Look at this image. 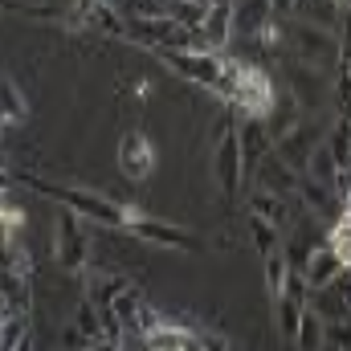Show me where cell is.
<instances>
[{
  "label": "cell",
  "mask_w": 351,
  "mask_h": 351,
  "mask_svg": "<svg viewBox=\"0 0 351 351\" xmlns=\"http://www.w3.org/2000/svg\"><path fill=\"white\" fill-rule=\"evenodd\" d=\"M8 315H16V311H12V306H8V298H4V290H0V323H4V319H8Z\"/></svg>",
  "instance_id": "83f0119b"
},
{
  "label": "cell",
  "mask_w": 351,
  "mask_h": 351,
  "mask_svg": "<svg viewBox=\"0 0 351 351\" xmlns=\"http://www.w3.org/2000/svg\"><path fill=\"white\" fill-rule=\"evenodd\" d=\"M213 176H217V184H221V192H225L229 200L241 196V184H245V160H241V147H237V123H233V119H221V123H217Z\"/></svg>",
  "instance_id": "277c9868"
},
{
  "label": "cell",
  "mask_w": 351,
  "mask_h": 351,
  "mask_svg": "<svg viewBox=\"0 0 351 351\" xmlns=\"http://www.w3.org/2000/svg\"><path fill=\"white\" fill-rule=\"evenodd\" d=\"M139 245H160V250H200V237L184 225H172L164 217H147L139 208H127V225H123Z\"/></svg>",
  "instance_id": "3957f363"
},
{
  "label": "cell",
  "mask_w": 351,
  "mask_h": 351,
  "mask_svg": "<svg viewBox=\"0 0 351 351\" xmlns=\"http://www.w3.org/2000/svg\"><path fill=\"white\" fill-rule=\"evenodd\" d=\"M156 164H160L156 143L143 131H123V139H119V172L127 176L131 184H147L152 172H156Z\"/></svg>",
  "instance_id": "5b68a950"
},
{
  "label": "cell",
  "mask_w": 351,
  "mask_h": 351,
  "mask_svg": "<svg viewBox=\"0 0 351 351\" xmlns=\"http://www.w3.org/2000/svg\"><path fill=\"white\" fill-rule=\"evenodd\" d=\"M16 180H21L25 188H33L37 196H49V200H58L62 208L78 213L86 225H102V229H123V225H127V208H123V204H114V200L102 196V192H90L82 184H49V180H41V176H33V172H21Z\"/></svg>",
  "instance_id": "6da1fadb"
},
{
  "label": "cell",
  "mask_w": 351,
  "mask_h": 351,
  "mask_svg": "<svg viewBox=\"0 0 351 351\" xmlns=\"http://www.w3.org/2000/svg\"><path fill=\"white\" fill-rule=\"evenodd\" d=\"M323 143H327V152L335 156V164L348 172V168H351V119H335V127L327 131V139H323Z\"/></svg>",
  "instance_id": "ac0fdd59"
},
{
  "label": "cell",
  "mask_w": 351,
  "mask_h": 351,
  "mask_svg": "<svg viewBox=\"0 0 351 351\" xmlns=\"http://www.w3.org/2000/svg\"><path fill=\"white\" fill-rule=\"evenodd\" d=\"M302 315H306V306H302V302H294V298H278V302H274V323H278V335H282L286 343H294V339H298Z\"/></svg>",
  "instance_id": "9a60e30c"
},
{
  "label": "cell",
  "mask_w": 351,
  "mask_h": 351,
  "mask_svg": "<svg viewBox=\"0 0 351 351\" xmlns=\"http://www.w3.org/2000/svg\"><path fill=\"white\" fill-rule=\"evenodd\" d=\"M0 351H4V335H0Z\"/></svg>",
  "instance_id": "f546056e"
},
{
  "label": "cell",
  "mask_w": 351,
  "mask_h": 351,
  "mask_svg": "<svg viewBox=\"0 0 351 351\" xmlns=\"http://www.w3.org/2000/svg\"><path fill=\"white\" fill-rule=\"evenodd\" d=\"M143 351H200V331H192V327L180 323V319H164V323L143 339Z\"/></svg>",
  "instance_id": "9c48e42d"
},
{
  "label": "cell",
  "mask_w": 351,
  "mask_h": 351,
  "mask_svg": "<svg viewBox=\"0 0 351 351\" xmlns=\"http://www.w3.org/2000/svg\"><path fill=\"white\" fill-rule=\"evenodd\" d=\"M335 200H339V196H335L331 188H323V184H315V180H306V176H302V184H298V204H302L311 217L331 213V208H335Z\"/></svg>",
  "instance_id": "e0dca14e"
},
{
  "label": "cell",
  "mask_w": 351,
  "mask_h": 351,
  "mask_svg": "<svg viewBox=\"0 0 351 351\" xmlns=\"http://www.w3.org/2000/svg\"><path fill=\"white\" fill-rule=\"evenodd\" d=\"M311 294H315V290L306 286V278H302L298 269H290V278H286V294H282V298H294V302H302V306H306V302H311Z\"/></svg>",
  "instance_id": "484cf974"
},
{
  "label": "cell",
  "mask_w": 351,
  "mask_h": 351,
  "mask_svg": "<svg viewBox=\"0 0 351 351\" xmlns=\"http://www.w3.org/2000/svg\"><path fill=\"white\" fill-rule=\"evenodd\" d=\"M62 348L66 351H94V348H102V343H90L86 335L70 323V327H62Z\"/></svg>",
  "instance_id": "4316f807"
},
{
  "label": "cell",
  "mask_w": 351,
  "mask_h": 351,
  "mask_svg": "<svg viewBox=\"0 0 351 351\" xmlns=\"http://www.w3.org/2000/svg\"><path fill=\"white\" fill-rule=\"evenodd\" d=\"M286 278H290V262H286V254L278 250V254H269V258H265V290H269V298H274V302L286 294Z\"/></svg>",
  "instance_id": "44dd1931"
},
{
  "label": "cell",
  "mask_w": 351,
  "mask_h": 351,
  "mask_svg": "<svg viewBox=\"0 0 351 351\" xmlns=\"http://www.w3.org/2000/svg\"><path fill=\"white\" fill-rule=\"evenodd\" d=\"M237 147H241V160H245V176L258 172V164L274 152V139H269L262 119H241L237 123Z\"/></svg>",
  "instance_id": "30bf717a"
},
{
  "label": "cell",
  "mask_w": 351,
  "mask_h": 351,
  "mask_svg": "<svg viewBox=\"0 0 351 351\" xmlns=\"http://www.w3.org/2000/svg\"><path fill=\"white\" fill-rule=\"evenodd\" d=\"M327 94H331V82H327L323 70H315V66H306V62H290V98L298 102L302 114L319 110V102H323Z\"/></svg>",
  "instance_id": "52a82bcc"
},
{
  "label": "cell",
  "mask_w": 351,
  "mask_h": 351,
  "mask_svg": "<svg viewBox=\"0 0 351 351\" xmlns=\"http://www.w3.org/2000/svg\"><path fill=\"white\" fill-rule=\"evenodd\" d=\"M323 343L335 351H351V323H323Z\"/></svg>",
  "instance_id": "d4e9b609"
},
{
  "label": "cell",
  "mask_w": 351,
  "mask_h": 351,
  "mask_svg": "<svg viewBox=\"0 0 351 351\" xmlns=\"http://www.w3.org/2000/svg\"><path fill=\"white\" fill-rule=\"evenodd\" d=\"M200 33H204L208 53H225V49L233 45V4H229V0L213 4L208 16H204V25H200Z\"/></svg>",
  "instance_id": "8fae6325"
},
{
  "label": "cell",
  "mask_w": 351,
  "mask_h": 351,
  "mask_svg": "<svg viewBox=\"0 0 351 351\" xmlns=\"http://www.w3.org/2000/svg\"><path fill=\"white\" fill-rule=\"evenodd\" d=\"M208 0H192V4H168V16H172L180 29H200L204 16H208Z\"/></svg>",
  "instance_id": "603a6c76"
},
{
  "label": "cell",
  "mask_w": 351,
  "mask_h": 351,
  "mask_svg": "<svg viewBox=\"0 0 351 351\" xmlns=\"http://www.w3.org/2000/svg\"><path fill=\"white\" fill-rule=\"evenodd\" d=\"M156 58L176 70L184 82H200L204 90L221 94V53H172V49H156Z\"/></svg>",
  "instance_id": "8992f818"
},
{
  "label": "cell",
  "mask_w": 351,
  "mask_h": 351,
  "mask_svg": "<svg viewBox=\"0 0 351 351\" xmlns=\"http://www.w3.org/2000/svg\"><path fill=\"white\" fill-rule=\"evenodd\" d=\"M74 327L86 335L90 343H106V339H102V315H98V306L90 302L86 294H82L78 306H74Z\"/></svg>",
  "instance_id": "ffe728a7"
},
{
  "label": "cell",
  "mask_w": 351,
  "mask_h": 351,
  "mask_svg": "<svg viewBox=\"0 0 351 351\" xmlns=\"http://www.w3.org/2000/svg\"><path fill=\"white\" fill-rule=\"evenodd\" d=\"M294 12H302V25H315L323 33H335L343 21V4H294Z\"/></svg>",
  "instance_id": "2e32d148"
},
{
  "label": "cell",
  "mask_w": 351,
  "mask_h": 351,
  "mask_svg": "<svg viewBox=\"0 0 351 351\" xmlns=\"http://www.w3.org/2000/svg\"><path fill=\"white\" fill-rule=\"evenodd\" d=\"M269 12H274V4H265V0L233 4V37H241V41H262V29H265V21H269Z\"/></svg>",
  "instance_id": "4fadbf2b"
},
{
  "label": "cell",
  "mask_w": 351,
  "mask_h": 351,
  "mask_svg": "<svg viewBox=\"0 0 351 351\" xmlns=\"http://www.w3.org/2000/svg\"><path fill=\"white\" fill-rule=\"evenodd\" d=\"M294 348L298 351H323V319L315 315V311H306L302 315V327H298V339H294Z\"/></svg>",
  "instance_id": "cb8c5ba5"
},
{
  "label": "cell",
  "mask_w": 351,
  "mask_h": 351,
  "mask_svg": "<svg viewBox=\"0 0 351 351\" xmlns=\"http://www.w3.org/2000/svg\"><path fill=\"white\" fill-rule=\"evenodd\" d=\"M245 229H250V241H254V250H258L262 258L278 254V245H282V233H278V229H274L269 221H262V217H254V213H250Z\"/></svg>",
  "instance_id": "d6986e66"
},
{
  "label": "cell",
  "mask_w": 351,
  "mask_h": 351,
  "mask_svg": "<svg viewBox=\"0 0 351 351\" xmlns=\"http://www.w3.org/2000/svg\"><path fill=\"white\" fill-rule=\"evenodd\" d=\"M343 8H348V16H351V4H343Z\"/></svg>",
  "instance_id": "4dcf8cb0"
},
{
  "label": "cell",
  "mask_w": 351,
  "mask_h": 351,
  "mask_svg": "<svg viewBox=\"0 0 351 351\" xmlns=\"http://www.w3.org/2000/svg\"><path fill=\"white\" fill-rule=\"evenodd\" d=\"M229 106L241 110L245 119H262L265 123V119L274 114V106H278V86H274V78L265 74L262 66H241Z\"/></svg>",
  "instance_id": "7a4b0ae2"
},
{
  "label": "cell",
  "mask_w": 351,
  "mask_h": 351,
  "mask_svg": "<svg viewBox=\"0 0 351 351\" xmlns=\"http://www.w3.org/2000/svg\"><path fill=\"white\" fill-rule=\"evenodd\" d=\"M25 119H29L25 90L16 86L12 78H0V123H25Z\"/></svg>",
  "instance_id": "5bb4252c"
},
{
  "label": "cell",
  "mask_w": 351,
  "mask_h": 351,
  "mask_svg": "<svg viewBox=\"0 0 351 351\" xmlns=\"http://www.w3.org/2000/svg\"><path fill=\"white\" fill-rule=\"evenodd\" d=\"M343 213H351V196H348V200H343Z\"/></svg>",
  "instance_id": "f1b7e54d"
},
{
  "label": "cell",
  "mask_w": 351,
  "mask_h": 351,
  "mask_svg": "<svg viewBox=\"0 0 351 351\" xmlns=\"http://www.w3.org/2000/svg\"><path fill=\"white\" fill-rule=\"evenodd\" d=\"M298 274L306 278V286H311V290H327V286L343 274V262H339V254H335L331 245H319V250L306 258V265H302Z\"/></svg>",
  "instance_id": "7c38bea8"
},
{
  "label": "cell",
  "mask_w": 351,
  "mask_h": 351,
  "mask_svg": "<svg viewBox=\"0 0 351 351\" xmlns=\"http://www.w3.org/2000/svg\"><path fill=\"white\" fill-rule=\"evenodd\" d=\"M327 245L339 254L343 269H351V213H339V221L327 229Z\"/></svg>",
  "instance_id": "7402d4cb"
},
{
  "label": "cell",
  "mask_w": 351,
  "mask_h": 351,
  "mask_svg": "<svg viewBox=\"0 0 351 351\" xmlns=\"http://www.w3.org/2000/svg\"><path fill=\"white\" fill-rule=\"evenodd\" d=\"M254 180H258V192H265V196H278V200H294V196H298V184H302V176L294 172L282 156H274V152H269L262 164H258Z\"/></svg>",
  "instance_id": "ba28073f"
}]
</instances>
